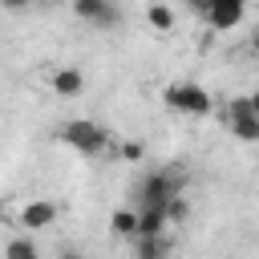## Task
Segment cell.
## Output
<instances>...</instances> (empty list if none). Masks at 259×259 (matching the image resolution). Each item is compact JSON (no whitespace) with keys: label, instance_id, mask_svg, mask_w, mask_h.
<instances>
[{"label":"cell","instance_id":"6da1fadb","mask_svg":"<svg viewBox=\"0 0 259 259\" xmlns=\"http://www.w3.org/2000/svg\"><path fill=\"white\" fill-rule=\"evenodd\" d=\"M186 190V170L182 166H162V170H150L142 182H138V198H142V210L146 206H166L170 198H178Z\"/></svg>","mask_w":259,"mask_h":259},{"label":"cell","instance_id":"3957f363","mask_svg":"<svg viewBox=\"0 0 259 259\" xmlns=\"http://www.w3.org/2000/svg\"><path fill=\"white\" fill-rule=\"evenodd\" d=\"M162 101H166L170 109H178V113H194V117H206V113L214 109V97H210L198 81H174V85H166Z\"/></svg>","mask_w":259,"mask_h":259},{"label":"cell","instance_id":"52a82bcc","mask_svg":"<svg viewBox=\"0 0 259 259\" xmlns=\"http://www.w3.org/2000/svg\"><path fill=\"white\" fill-rule=\"evenodd\" d=\"M162 235H166V214H162V206H146V210H138L134 239H162Z\"/></svg>","mask_w":259,"mask_h":259},{"label":"cell","instance_id":"ba28073f","mask_svg":"<svg viewBox=\"0 0 259 259\" xmlns=\"http://www.w3.org/2000/svg\"><path fill=\"white\" fill-rule=\"evenodd\" d=\"M81 89H85V77H81V69L65 65V69H57V73H53V93H57V97H77Z\"/></svg>","mask_w":259,"mask_h":259},{"label":"cell","instance_id":"9a60e30c","mask_svg":"<svg viewBox=\"0 0 259 259\" xmlns=\"http://www.w3.org/2000/svg\"><path fill=\"white\" fill-rule=\"evenodd\" d=\"M162 214H166V227H174V223H186V214H190V206H186V198L178 194V198H170V202L162 206Z\"/></svg>","mask_w":259,"mask_h":259},{"label":"cell","instance_id":"7a4b0ae2","mask_svg":"<svg viewBox=\"0 0 259 259\" xmlns=\"http://www.w3.org/2000/svg\"><path fill=\"white\" fill-rule=\"evenodd\" d=\"M57 138H61L69 150H77L81 158H101L105 146H109V130L97 125V121H89V117H73V121H65V125L57 130Z\"/></svg>","mask_w":259,"mask_h":259},{"label":"cell","instance_id":"30bf717a","mask_svg":"<svg viewBox=\"0 0 259 259\" xmlns=\"http://www.w3.org/2000/svg\"><path fill=\"white\" fill-rule=\"evenodd\" d=\"M134 259H170V243L162 239H134Z\"/></svg>","mask_w":259,"mask_h":259},{"label":"cell","instance_id":"4fadbf2b","mask_svg":"<svg viewBox=\"0 0 259 259\" xmlns=\"http://www.w3.org/2000/svg\"><path fill=\"white\" fill-rule=\"evenodd\" d=\"M227 130H231L239 142H259V113H255V117H231Z\"/></svg>","mask_w":259,"mask_h":259},{"label":"cell","instance_id":"277c9868","mask_svg":"<svg viewBox=\"0 0 259 259\" xmlns=\"http://www.w3.org/2000/svg\"><path fill=\"white\" fill-rule=\"evenodd\" d=\"M194 12H198L214 32H231V28L247 16V4H243V0H202V4H194Z\"/></svg>","mask_w":259,"mask_h":259},{"label":"cell","instance_id":"8fae6325","mask_svg":"<svg viewBox=\"0 0 259 259\" xmlns=\"http://www.w3.org/2000/svg\"><path fill=\"white\" fill-rule=\"evenodd\" d=\"M4 259H40V251H36L32 235H16L4 243Z\"/></svg>","mask_w":259,"mask_h":259},{"label":"cell","instance_id":"5bb4252c","mask_svg":"<svg viewBox=\"0 0 259 259\" xmlns=\"http://www.w3.org/2000/svg\"><path fill=\"white\" fill-rule=\"evenodd\" d=\"M146 20H150L154 32H170V28H174V8H166V4H150V8H146Z\"/></svg>","mask_w":259,"mask_h":259},{"label":"cell","instance_id":"9c48e42d","mask_svg":"<svg viewBox=\"0 0 259 259\" xmlns=\"http://www.w3.org/2000/svg\"><path fill=\"white\" fill-rule=\"evenodd\" d=\"M134 227H138V210H130V206H117V210L109 214V235L134 239Z\"/></svg>","mask_w":259,"mask_h":259},{"label":"cell","instance_id":"e0dca14e","mask_svg":"<svg viewBox=\"0 0 259 259\" xmlns=\"http://www.w3.org/2000/svg\"><path fill=\"white\" fill-rule=\"evenodd\" d=\"M57 255H61V259H85V255H81V251H77V247H61V251H57Z\"/></svg>","mask_w":259,"mask_h":259},{"label":"cell","instance_id":"8992f818","mask_svg":"<svg viewBox=\"0 0 259 259\" xmlns=\"http://www.w3.org/2000/svg\"><path fill=\"white\" fill-rule=\"evenodd\" d=\"M57 202H49V198H32L24 210H20V227L24 231H49L53 223H57Z\"/></svg>","mask_w":259,"mask_h":259},{"label":"cell","instance_id":"7c38bea8","mask_svg":"<svg viewBox=\"0 0 259 259\" xmlns=\"http://www.w3.org/2000/svg\"><path fill=\"white\" fill-rule=\"evenodd\" d=\"M255 113H259V101L247 93V97H231V101H227L223 121H231V117H255Z\"/></svg>","mask_w":259,"mask_h":259},{"label":"cell","instance_id":"5b68a950","mask_svg":"<svg viewBox=\"0 0 259 259\" xmlns=\"http://www.w3.org/2000/svg\"><path fill=\"white\" fill-rule=\"evenodd\" d=\"M73 16L97 24V28H117L121 24V12L113 0H73Z\"/></svg>","mask_w":259,"mask_h":259},{"label":"cell","instance_id":"2e32d148","mask_svg":"<svg viewBox=\"0 0 259 259\" xmlns=\"http://www.w3.org/2000/svg\"><path fill=\"white\" fill-rule=\"evenodd\" d=\"M121 158H125V162H138V158H142V146H138V142H125Z\"/></svg>","mask_w":259,"mask_h":259}]
</instances>
